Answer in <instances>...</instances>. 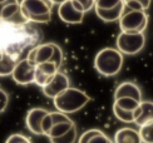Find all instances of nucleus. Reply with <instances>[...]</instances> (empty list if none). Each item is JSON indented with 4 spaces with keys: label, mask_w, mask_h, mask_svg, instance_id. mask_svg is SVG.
<instances>
[{
    "label": "nucleus",
    "mask_w": 153,
    "mask_h": 143,
    "mask_svg": "<svg viewBox=\"0 0 153 143\" xmlns=\"http://www.w3.org/2000/svg\"><path fill=\"white\" fill-rule=\"evenodd\" d=\"M40 38V31L33 23L14 24L0 20V51L18 60L24 50L38 45Z\"/></svg>",
    "instance_id": "1"
},
{
    "label": "nucleus",
    "mask_w": 153,
    "mask_h": 143,
    "mask_svg": "<svg viewBox=\"0 0 153 143\" xmlns=\"http://www.w3.org/2000/svg\"><path fill=\"white\" fill-rule=\"evenodd\" d=\"M53 101H54V107L56 108L58 112H62L64 114H71L78 112L84 106H87V103L91 101V97L84 90L69 87L58 97H55Z\"/></svg>",
    "instance_id": "2"
},
{
    "label": "nucleus",
    "mask_w": 153,
    "mask_h": 143,
    "mask_svg": "<svg viewBox=\"0 0 153 143\" xmlns=\"http://www.w3.org/2000/svg\"><path fill=\"white\" fill-rule=\"evenodd\" d=\"M124 57L116 48H104L94 58V68L103 77L117 75L123 67Z\"/></svg>",
    "instance_id": "3"
},
{
    "label": "nucleus",
    "mask_w": 153,
    "mask_h": 143,
    "mask_svg": "<svg viewBox=\"0 0 153 143\" xmlns=\"http://www.w3.org/2000/svg\"><path fill=\"white\" fill-rule=\"evenodd\" d=\"M63 59H64L63 50L55 43L38 44L28 51V55H27V60H29L34 66H39V64L50 62V63H54L58 69L62 67Z\"/></svg>",
    "instance_id": "4"
},
{
    "label": "nucleus",
    "mask_w": 153,
    "mask_h": 143,
    "mask_svg": "<svg viewBox=\"0 0 153 143\" xmlns=\"http://www.w3.org/2000/svg\"><path fill=\"white\" fill-rule=\"evenodd\" d=\"M54 1L47 0H23L20 1L22 14L27 22L33 24L49 23L52 19V9Z\"/></svg>",
    "instance_id": "5"
},
{
    "label": "nucleus",
    "mask_w": 153,
    "mask_h": 143,
    "mask_svg": "<svg viewBox=\"0 0 153 143\" xmlns=\"http://www.w3.org/2000/svg\"><path fill=\"white\" fill-rule=\"evenodd\" d=\"M148 25V15L146 11H133L123 9L119 18V27L122 33L141 34Z\"/></svg>",
    "instance_id": "6"
},
{
    "label": "nucleus",
    "mask_w": 153,
    "mask_h": 143,
    "mask_svg": "<svg viewBox=\"0 0 153 143\" xmlns=\"http://www.w3.org/2000/svg\"><path fill=\"white\" fill-rule=\"evenodd\" d=\"M117 50L122 55H136L141 51L146 45V35L141 34H129L122 33L117 36L116 40Z\"/></svg>",
    "instance_id": "7"
},
{
    "label": "nucleus",
    "mask_w": 153,
    "mask_h": 143,
    "mask_svg": "<svg viewBox=\"0 0 153 143\" xmlns=\"http://www.w3.org/2000/svg\"><path fill=\"white\" fill-rule=\"evenodd\" d=\"M34 73H35V66L31 64L29 60L20 59L11 73V77L15 83L19 86H29L34 83Z\"/></svg>",
    "instance_id": "8"
},
{
    "label": "nucleus",
    "mask_w": 153,
    "mask_h": 143,
    "mask_svg": "<svg viewBox=\"0 0 153 143\" xmlns=\"http://www.w3.org/2000/svg\"><path fill=\"white\" fill-rule=\"evenodd\" d=\"M69 87H71L69 78L64 73H62V72H56V74L52 78V80L42 89H43V93L45 94L48 98L54 99L55 97H58L60 93H63Z\"/></svg>",
    "instance_id": "9"
},
{
    "label": "nucleus",
    "mask_w": 153,
    "mask_h": 143,
    "mask_svg": "<svg viewBox=\"0 0 153 143\" xmlns=\"http://www.w3.org/2000/svg\"><path fill=\"white\" fill-rule=\"evenodd\" d=\"M58 15L64 23L71 25L80 24L83 22V19H84V14L74 8L72 0H65V1H62L59 4Z\"/></svg>",
    "instance_id": "10"
},
{
    "label": "nucleus",
    "mask_w": 153,
    "mask_h": 143,
    "mask_svg": "<svg viewBox=\"0 0 153 143\" xmlns=\"http://www.w3.org/2000/svg\"><path fill=\"white\" fill-rule=\"evenodd\" d=\"M59 69L56 68L54 63H43L39 66H35V73H34V83L40 88H44L47 84L52 80V78L56 74Z\"/></svg>",
    "instance_id": "11"
},
{
    "label": "nucleus",
    "mask_w": 153,
    "mask_h": 143,
    "mask_svg": "<svg viewBox=\"0 0 153 143\" xmlns=\"http://www.w3.org/2000/svg\"><path fill=\"white\" fill-rule=\"evenodd\" d=\"M47 114H48V110L44 109V108H33L27 113V117H25V123H27L28 129L33 134L43 136L42 121Z\"/></svg>",
    "instance_id": "12"
},
{
    "label": "nucleus",
    "mask_w": 153,
    "mask_h": 143,
    "mask_svg": "<svg viewBox=\"0 0 153 143\" xmlns=\"http://www.w3.org/2000/svg\"><path fill=\"white\" fill-rule=\"evenodd\" d=\"M119 98H132L138 103L142 102V90L136 83L123 82L114 90V101Z\"/></svg>",
    "instance_id": "13"
},
{
    "label": "nucleus",
    "mask_w": 153,
    "mask_h": 143,
    "mask_svg": "<svg viewBox=\"0 0 153 143\" xmlns=\"http://www.w3.org/2000/svg\"><path fill=\"white\" fill-rule=\"evenodd\" d=\"M133 118L137 126H143L146 123L152 122L153 119V103L152 101H142L138 108L133 112Z\"/></svg>",
    "instance_id": "14"
},
{
    "label": "nucleus",
    "mask_w": 153,
    "mask_h": 143,
    "mask_svg": "<svg viewBox=\"0 0 153 143\" xmlns=\"http://www.w3.org/2000/svg\"><path fill=\"white\" fill-rule=\"evenodd\" d=\"M113 143H142V141L139 138L138 131L129 127H124L116 132Z\"/></svg>",
    "instance_id": "15"
},
{
    "label": "nucleus",
    "mask_w": 153,
    "mask_h": 143,
    "mask_svg": "<svg viewBox=\"0 0 153 143\" xmlns=\"http://www.w3.org/2000/svg\"><path fill=\"white\" fill-rule=\"evenodd\" d=\"M123 11V1H119L117 6H114L112 9H95V14L99 19H102L103 22L107 23H112V22H117L119 20L120 15Z\"/></svg>",
    "instance_id": "16"
},
{
    "label": "nucleus",
    "mask_w": 153,
    "mask_h": 143,
    "mask_svg": "<svg viewBox=\"0 0 153 143\" xmlns=\"http://www.w3.org/2000/svg\"><path fill=\"white\" fill-rule=\"evenodd\" d=\"M19 60L16 59V58L0 51V77L11 75L13 70H14Z\"/></svg>",
    "instance_id": "17"
},
{
    "label": "nucleus",
    "mask_w": 153,
    "mask_h": 143,
    "mask_svg": "<svg viewBox=\"0 0 153 143\" xmlns=\"http://www.w3.org/2000/svg\"><path fill=\"white\" fill-rule=\"evenodd\" d=\"M73 126H75L74 121L58 123V124H55V126H53L52 128H50V131H49V133H48L47 137H48L49 139H52V138H58V137H60V136L65 134Z\"/></svg>",
    "instance_id": "18"
},
{
    "label": "nucleus",
    "mask_w": 153,
    "mask_h": 143,
    "mask_svg": "<svg viewBox=\"0 0 153 143\" xmlns=\"http://www.w3.org/2000/svg\"><path fill=\"white\" fill-rule=\"evenodd\" d=\"M76 138H78V131H76V126H73L65 134L60 136L58 138H52L49 141L50 143H75Z\"/></svg>",
    "instance_id": "19"
},
{
    "label": "nucleus",
    "mask_w": 153,
    "mask_h": 143,
    "mask_svg": "<svg viewBox=\"0 0 153 143\" xmlns=\"http://www.w3.org/2000/svg\"><path fill=\"white\" fill-rule=\"evenodd\" d=\"M114 106H117L118 108L126 110V112H134V110L138 108L139 103L132 98H119V99H116L113 103Z\"/></svg>",
    "instance_id": "20"
},
{
    "label": "nucleus",
    "mask_w": 153,
    "mask_h": 143,
    "mask_svg": "<svg viewBox=\"0 0 153 143\" xmlns=\"http://www.w3.org/2000/svg\"><path fill=\"white\" fill-rule=\"evenodd\" d=\"M138 134L142 143H153V122H148L139 127Z\"/></svg>",
    "instance_id": "21"
},
{
    "label": "nucleus",
    "mask_w": 153,
    "mask_h": 143,
    "mask_svg": "<svg viewBox=\"0 0 153 143\" xmlns=\"http://www.w3.org/2000/svg\"><path fill=\"white\" fill-rule=\"evenodd\" d=\"M151 1H141V0H127L123 1V9L133 11H146L149 8Z\"/></svg>",
    "instance_id": "22"
},
{
    "label": "nucleus",
    "mask_w": 153,
    "mask_h": 143,
    "mask_svg": "<svg viewBox=\"0 0 153 143\" xmlns=\"http://www.w3.org/2000/svg\"><path fill=\"white\" fill-rule=\"evenodd\" d=\"M113 113H114V115H116V118L119 119L120 122H124V123H133L134 122L132 112H126V110L118 108L114 104H113Z\"/></svg>",
    "instance_id": "23"
},
{
    "label": "nucleus",
    "mask_w": 153,
    "mask_h": 143,
    "mask_svg": "<svg viewBox=\"0 0 153 143\" xmlns=\"http://www.w3.org/2000/svg\"><path fill=\"white\" fill-rule=\"evenodd\" d=\"M72 1L74 8L78 11L83 13V14H85L87 11H89L94 6V1H92V0H88V1L87 0H72Z\"/></svg>",
    "instance_id": "24"
},
{
    "label": "nucleus",
    "mask_w": 153,
    "mask_h": 143,
    "mask_svg": "<svg viewBox=\"0 0 153 143\" xmlns=\"http://www.w3.org/2000/svg\"><path fill=\"white\" fill-rule=\"evenodd\" d=\"M120 0H97L94 1V8L95 9H112L114 6H117Z\"/></svg>",
    "instance_id": "25"
},
{
    "label": "nucleus",
    "mask_w": 153,
    "mask_h": 143,
    "mask_svg": "<svg viewBox=\"0 0 153 143\" xmlns=\"http://www.w3.org/2000/svg\"><path fill=\"white\" fill-rule=\"evenodd\" d=\"M99 132H100L99 129H88L87 132H84V133H83L80 137H79L78 143H88L89 141H91V139L94 137V136H97Z\"/></svg>",
    "instance_id": "26"
},
{
    "label": "nucleus",
    "mask_w": 153,
    "mask_h": 143,
    "mask_svg": "<svg viewBox=\"0 0 153 143\" xmlns=\"http://www.w3.org/2000/svg\"><path fill=\"white\" fill-rule=\"evenodd\" d=\"M5 143H31L30 139L25 136L20 134V133H15V134H11L10 137L6 139Z\"/></svg>",
    "instance_id": "27"
},
{
    "label": "nucleus",
    "mask_w": 153,
    "mask_h": 143,
    "mask_svg": "<svg viewBox=\"0 0 153 143\" xmlns=\"http://www.w3.org/2000/svg\"><path fill=\"white\" fill-rule=\"evenodd\" d=\"M8 104H9V95L3 88H0V114L5 112Z\"/></svg>",
    "instance_id": "28"
},
{
    "label": "nucleus",
    "mask_w": 153,
    "mask_h": 143,
    "mask_svg": "<svg viewBox=\"0 0 153 143\" xmlns=\"http://www.w3.org/2000/svg\"><path fill=\"white\" fill-rule=\"evenodd\" d=\"M88 143H113V141L100 131L97 136H94V137L89 141Z\"/></svg>",
    "instance_id": "29"
}]
</instances>
